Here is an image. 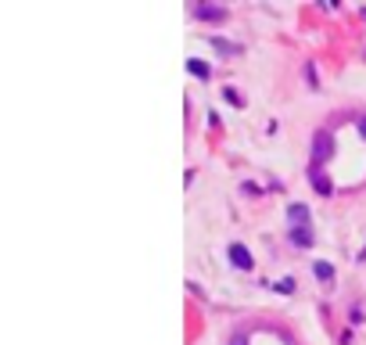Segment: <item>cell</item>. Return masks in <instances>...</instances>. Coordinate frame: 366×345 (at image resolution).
Returning <instances> with one entry per match:
<instances>
[{
    "instance_id": "6da1fadb",
    "label": "cell",
    "mask_w": 366,
    "mask_h": 345,
    "mask_svg": "<svg viewBox=\"0 0 366 345\" xmlns=\"http://www.w3.org/2000/svg\"><path fill=\"white\" fill-rule=\"evenodd\" d=\"M230 262L237 266V270H252V252L233 241V245H230Z\"/></svg>"
},
{
    "instance_id": "7a4b0ae2",
    "label": "cell",
    "mask_w": 366,
    "mask_h": 345,
    "mask_svg": "<svg viewBox=\"0 0 366 345\" xmlns=\"http://www.w3.org/2000/svg\"><path fill=\"white\" fill-rule=\"evenodd\" d=\"M288 238H291V241H295L298 248H309V245L316 241V234H312L309 226H291V230H288Z\"/></svg>"
},
{
    "instance_id": "3957f363",
    "label": "cell",
    "mask_w": 366,
    "mask_h": 345,
    "mask_svg": "<svg viewBox=\"0 0 366 345\" xmlns=\"http://www.w3.org/2000/svg\"><path fill=\"white\" fill-rule=\"evenodd\" d=\"M312 155H316V162H323L331 155V133H316V140H312Z\"/></svg>"
},
{
    "instance_id": "277c9868",
    "label": "cell",
    "mask_w": 366,
    "mask_h": 345,
    "mask_svg": "<svg viewBox=\"0 0 366 345\" xmlns=\"http://www.w3.org/2000/svg\"><path fill=\"white\" fill-rule=\"evenodd\" d=\"M309 180H312V187L319 190V195H323V198H327V195H331V190H334V187H331V180H327V173H319V169H312V176H309Z\"/></svg>"
},
{
    "instance_id": "5b68a950",
    "label": "cell",
    "mask_w": 366,
    "mask_h": 345,
    "mask_svg": "<svg viewBox=\"0 0 366 345\" xmlns=\"http://www.w3.org/2000/svg\"><path fill=\"white\" fill-rule=\"evenodd\" d=\"M288 219H295L298 226H309V209L295 202V205H288Z\"/></svg>"
},
{
    "instance_id": "8992f818",
    "label": "cell",
    "mask_w": 366,
    "mask_h": 345,
    "mask_svg": "<svg viewBox=\"0 0 366 345\" xmlns=\"http://www.w3.org/2000/svg\"><path fill=\"white\" fill-rule=\"evenodd\" d=\"M197 18L219 22V18H226V8H212V4H201V8H197Z\"/></svg>"
},
{
    "instance_id": "52a82bcc",
    "label": "cell",
    "mask_w": 366,
    "mask_h": 345,
    "mask_svg": "<svg viewBox=\"0 0 366 345\" xmlns=\"http://www.w3.org/2000/svg\"><path fill=\"white\" fill-rule=\"evenodd\" d=\"M212 47H216L219 54H240V51H244L240 44H230V40H223V36H212Z\"/></svg>"
},
{
    "instance_id": "ba28073f",
    "label": "cell",
    "mask_w": 366,
    "mask_h": 345,
    "mask_svg": "<svg viewBox=\"0 0 366 345\" xmlns=\"http://www.w3.org/2000/svg\"><path fill=\"white\" fill-rule=\"evenodd\" d=\"M312 274H316L319 281L331 284V281H334V266H331V262H312Z\"/></svg>"
},
{
    "instance_id": "9c48e42d",
    "label": "cell",
    "mask_w": 366,
    "mask_h": 345,
    "mask_svg": "<svg viewBox=\"0 0 366 345\" xmlns=\"http://www.w3.org/2000/svg\"><path fill=\"white\" fill-rule=\"evenodd\" d=\"M187 68H190L194 75H201V80H209V65H205V61H194V58H190V61H187Z\"/></svg>"
},
{
    "instance_id": "30bf717a",
    "label": "cell",
    "mask_w": 366,
    "mask_h": 345,
    "mask_svg": "<svg viewBox=\"0 0 366 345\" xmlns=\"http://www.w3.org/2000/svg\"><path fill=\"white\" fill-rule=\"evenodd\" d=\"M276 291H280V295H291V291H295V281H291V277H288V281H276Z\"/></svg>"
},
{
    "instance_id": "8fae6325",
    "label": "cell",
    "mask_w": 366,
    "mask_h": 345,
    "mask_svg": "<svg viewBox=\"0 0 366 345\" xmlns=\"http://www.w3.org/2000/svg\"><path fill=\"white\" fill-rule=\"evenodd\" d=\"M359 130H362V137H366V115H362V119H359Z\"/></svg>"
},
{
    "instance_id": "7c38bea8",
    "label": "cell",
    "mask_w": 366,
    "mask_h": 345,
    "mask_svg": "<svg viewBox=\"0 0 366 345\" xmlns=\"http://www.w3.org/2000/svg\"><path fill=\"white\" fill-rule=\"evenodd\" d=\"M359 259H366V248H362V252H359Z\"/></svg>"
}]
</instances>
